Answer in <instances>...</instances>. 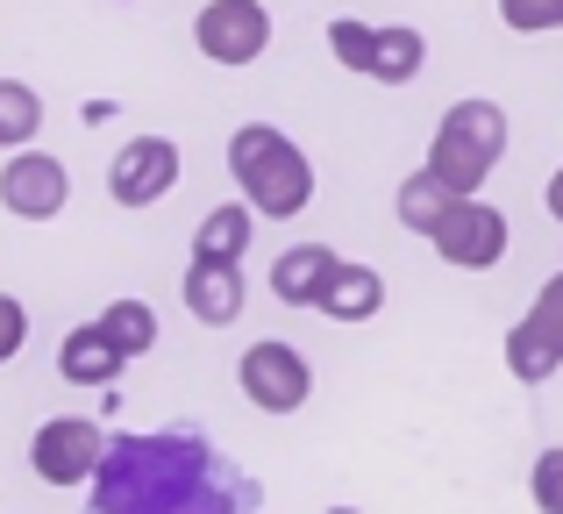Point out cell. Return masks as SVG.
I'll return each instance as SVG.
<instances>
[{
    "instance_id": "1",
    "label": "cell",
    "mask_w": 563,
    "mask_h": 514,
    "mask_svg": "<svg viewBox=\"0 0 563 514\" xmlns=\"http://www.w3.org/2000/svg\"><path fill=\"white\" fill-rule=\"evenodd\" d=\"M93 514H257V486L229 479L200 429L122 436L93 479Z\"/></svg>"
},
{
    "instance_id": "2",
    "label": "cell",
    "mask_w": 563,
    "mask_h": 514,
    "mask_svg": "<svg viewBox=\"0 0 563 514\" xmlns=\"http://www.w3.org/2000/svg\"><path fill=\"white\" fill-rule=\"evenodd\" d=\"M229 172H235L243 200L264 215V222H292V215H307V200H314V165H307V151L272 122L235 129L229 136Z\"/></svg>"
},
{
    "instance_id": "3",
    "label": "cell",
    "mask_w": 563,
    "mask_h": 514,
    "mask_svg": "<svg viewBox=\"0 0 563 514\" xmlns=\"http://www.w3.org/2000/svg\"><path fill=\"white\" fill-rule=\"evenodd\" d=\"M499 151H507V108L499 100H450L435 122V143H428V172H442L464 200H478Z\"/></svg>"
},
{
    "instance_id": "4",
    "label": "cell",
    "mask_w": 563,
    "mask_h": 514,
    "mask_svg": "<svg viewBox=\"0 0 563 514\" xmlns=\"http://www.w3.org/2000/svg\"><path fill=\"white\" fill-rule=\"evenodd\" d=\"M108 429H100L93 415H57L36 429V444H29V464H36L43 486H93L100 464H108Z\"/></svg>"
},
{
    "instance_id": "5",
    "label": "cell",
    "mask_w": 563,
    "mask_h": 514,
    "mask_svg": "<svg viewBox=\"0 0 563 514\" xmlns=\"http://www.w3.org/2000/svg\"><path fill=\"white\" fill-rule=\"evenodd\" d=\"M235 379H243V401L264 407V415H300V407L314 401V372H307V358L292 343H278V336L250 343L243 364H235Z\"/></svg>"
},
{
    "instance_id": "6",
    "label": "cell",
    "mask_w": 563,
    "mask_h": 514,
    "mask_svg": "<svg viewBox=\"0 0 563 514\" xmlns=\"http://www.w3.org/2000/svg\"><path fill=\"white\" fill-rule=\"evenodd\" d=\"M192 43H200V57L243 72L272 51V8L264 0H207L200 22H192Z\"/></svg>"
},
{
    "instance_id": "7",
    "label": "cell",
    "mask_w": 563,
    "mask_h": 514,
    "mask_svg": "<svg viewBox=\"0 0 563 514\" xmlns=\"http://www.w3.org/2000/svg\"><path fill=\"white\" fill-rule=\"evenodd\" d=\"M507 372L521 379V386H542V379L563 372V272L536 293V307L507 329Z\"/></svg>"
},
{
    "instance_id": "8",
    "label": "cell",
    "mask_w": 563,
    "mask_h": 514,
    "mask_svg": "<svg viewBox=\"0 0 563 514\" xmlns=\"http://www.w3.org/2000/svg\"><path fill=\"white\" fill-rule=\"evenodd\" d=\"M172 186H179V143L172 136H129L122 157L108 165L114 208H157Z\"/></svg>"
},
{
    "instance_id": "9",
    "label": "cell",
    "mask_w": 563,
    "mask_h": 514,
    "mask_svg": "<svg viewBox=\"0 0 563 514\" xmlns=\"http://www.w3.org/2000/svg\"><path fill=\"white\" fill-rule=\"evenodd\" d=\"M428 243H435V258L456 264V272H493V264L507 258L514 229H507V215H499L493 200H464V208H456Z\"/></svg>"
},
{
    "instance_id": "10",
    "label": "cell",
    "mask_w": 563,
    "mask_h": 514,
    "mask_svg": "<svg viewBox=\"0 0 563 514\" xmlns=\"http://www.w3.org/2000/svg\"><path fill=\"white\" fill-rule=\"evenodd\" d=\"M65 200H71V172L51 151H14L8 157V172H0V208L8 215L51 222V215H65Z\"/></svg>"
},
{
    "instance_id": "11",
    "label": "cell",
    "mask_w": 563,
    "mask_h": 514,
    "mask_svg": "<svg viewBox=\"0 0 563 514\" xmlns=\"http://www.w3.org/2000/svg\"><path fill=\"white\" fill-rule=\"evenodd\" d=\"M179 293H186V315L207 321V329H229V321L243 315V300H250L243 264H207V258L186 264V286Z\"/></svg>"
},
{
    "instance_id": "12",
    "label": "cell",
    "mask_w": 563,
    "mask_h": 514,
    "mask_svg": "<svg viewBox=\"0 0 563 514\" xmlns=\"http://www.w3.org/2000/svg\"><path fill=\"white\" fill-rule=\"evenodd\" d=\"M129 364V350L114 343L100 321H79V329H65V343H57V379H71V386H114Z\"/></svg>"
},
{
    "instance_id": "13",
    "label": "cell",
    "mask_w": 563,
    "mask_h": 514,
    "mask_svg": "<svg viewBox=\"0 0 563 514\" xmlns=\"http://www.w3.org/2000/svg\"><path fill=\"white\" fill-rule=\"evenodd\" d=\"M335 272H343V258H335L329 243H292V251L272 264V293L286 307H321L329 286H335Z\"/></svg>"
},
{
    "instance_id": "14",
    "label": "cell",
    "mask_w": 563,
    "mask_h": 514,
    "mask_svg": "<svg viewBox=\"0 0 563 514\" xmlns=\"http://www.w3.org/2000/svg\"><path fill=\"white\" fill-rule=\"evenodd\" d=\"M250 237H257V208H250V200H221V208L192 229V258H207V264H243Z\"/></svg>"
},
{
    "instance_id": "15",
    "label": "cell",
    "mask_w": 563,
    "mask_h": 514,
    "mask_svg": "<svg viewBox=\"0 0 563 514\" xmlns=\"http://www.w3.org/2000/svg\"><path fill=\"white\" fill-rule=\"evenodd\" d=\"M464 208V194H456L450 179H442V172H407V186H399V222L413 229V237H435L442 222H450V215Z\"/></svg>"
},
{
    "instance_id": "16",
    "label": "cell",
    "mask_w": 563,
    "mask_h": 514,
    "mask_svg": "<svg viewBox=\"0 0 563 514\" xmlns=\"http://www.w3.org/2000/svg\"><path fill=\"white\" fill-rule=\"evenodd\" d=\"M421 65H428V36H421V29H407V22H393V29H378V57H372L364 79L407 86V79H421Z\"/></svg>"
},
{
    "instance_id": "17",
    "label": "cell",
    "mask_w": 563,
    "mask_h": 514,
    "mask_svg": "<svg viewBox=\"0 0 563 514\" xmlns=\"http://www.w3.org/2000/svg\"><path fill=\"white\" fill-rule=\"evenodd\" d=\"M385 307V278L372 272V264H343L329 286V300H321V315L329 321H372Z\"/></svg>"
},
{
    "instance_id": "18",
    "label": "cell",
    "mask_w": 563,
    "mask_h": 514,
    "mask_svg": "<svg viewBox=\"0 0 563 514\" xmlns=\"http://www.w3.org/2000/svg\"><path fill=\"white\" fill-rule=\"evenodd\" d=\"M36 129H43V100H36V86L0 79V143H8V151H29V143H36Z\"/></svg>"
},
{
    "instance_id": "19",
    "label": "cell",
    "mask_w": 563,
    "mask_h": 514,
    "mask_svg": "<svg viewBox=\"0 0 563 514\" xmlns=\"http://www.w3.org/2000/svg\"><path fill=\"white\" fill-rule=\"evenodd\" d=\"M100 329H108L129 358H143V350H157V307L151 300H108L100 307Z\"/></svg>"
},
{
    "instance_id": "20",
    "label": "cell",
    "mask_w": 563,
    "mask_h": 514,
    "mask_svg": "<svg viewBox=\"0 0 563 514\" xmlns=\"http://www.w3.org/2000/svg\"><path fill=\"white\" fill-rule=\"evenodd\" d=\"M329 51H335V65H350V72H372V57H378V29H364V22H329Z\"/></svg>"
},
{
    "instance_id": "21",
    "label": "cell",
    "mask_w": 563,
    "mask_h": 514,
    "mask_svg": "<svg viewBox=\"0 0 563 514\" xmlns=\"http://www.w3.org/2000/svg\"><path fill=\"white\" fill-rule=\"evenodd\" d=\"M499 22L514 36H550V29H563V0H499Z\"/></svg>"
},
{
    "instance_id": "22",
    "label": "cell",
    "mask_w": 563,
    "mask_h": 514,
    "mask_svg": "<svg viewBox=\"0 0 563 514\" xmlns=\"http://www.w3.org/2000/svg\"><path fill=\"white\" fill-rule=\"evenodd\" d=\"M528 493H536L542 514H563V450H542L536 472H528Z\"/></svg>"
},
{
    "instance_id": "23",
    "label": "cell",
    "mask_w": 563,
    "mask_h": 514,
    "mask_svg": "<svg viewBox=\"0 0 563 514\" xmlns=\"http://www.w3.org/2000/svg\"><path fill=\"white\" fill-rule=\"evenodd\" d=\"M29 343V307L14 300V293H0V364H14Z\"/></svg>"
},
{
    "instance_id": "24",
    "label": "cell",
    "mask_w": 563,
    "mask_h": 514,
    "mask_svg": "<svg viewBox=\"0 0 563 514\" xmlns=\"http://www.w3.org/2000/svg\"><path fill=\"white\" fill-rule=\"evenodd\" d=\"M542 200H550V215H556V222H563V165L550 172V194H542Z\"/></svg>"
}]
</instances>
